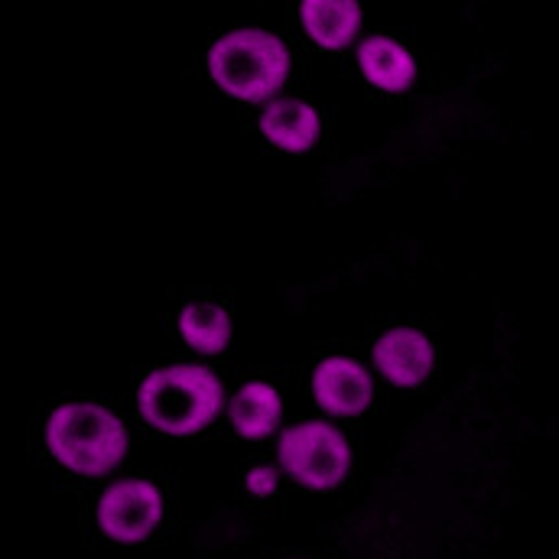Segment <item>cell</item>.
<instances>
[{
	"label": "cell",
	"instance_id": "cell-1",
	"mask_svg": "<svg viewBox=\"0 0 559 559\" xmlns=\"http://www.w3.org/2000/svg\"><path fill=\"white\" fill-rule=\"evenodd\" d=\"M140 419L159 436L189 439L205 432L228 407L225 384L215 371L192 361H176L150 371L138 388Z\"/></svg>",
	"mask_w": 559,
	"mask_h": 559
},
{
	"label": "cell",
	"instance_id": "cell-2",
	"mask_svg": "<svg viewBox=\"0 0 559 559\" xmlns=\"http://www.w3.org/2000/svg\"><path fill=\"white\" fill-rule=\"evenodd\" d=\"M43 442L56 465L88 481L118 472L131 452V432L124 419L92 401L56 404L43 426Z\"/></svg>",
	"mask_w": 559,
	"mask_h": 559
},
{
	"label": "cell",
	"instance_id": "cell-3",
	"mask_svg": "<svg viewBox=\"0 0 559 559\" xmlns=\"http://www.w3.org/2000/svg\"><path fill=\"white\" fill-rule=\"evenodd\" d=\"M289 66L293 56L286 39L264 26H235L205 52L212 85L241 105L274 102L289 79Z\"/></svg>",
	"mask_w": 559,
	"mask_h": 559
},
{
	"label": "cell",
	"instance_id": "cell-4",
	"mask_svg": "<svg viewBox=\"0 0 559 559\" xmlns=\"http://www.w3.org/2000/svg\"><path fill=\"white\" fill-rule=\"evenodd\" d=\"M283 475L306 491H335L355 465L348 436L329 419H299L277 439Z\"/></svg>",
	"mask_w": 559,
	"mask_h": 559
},
{
	"label": "cell",
	"instance_id": "cell-5",
	"mask_svg": "<svg viewBox=\"0 0 559 559\" xmlns=\"http://www.w3.org/2000/svg\"><path fill=\"white\" fill-rule=\"evenodd\" d=\"M166 514V498L150 478H118L111 481L98 504L95 524L98 531L121 547H138L156 534Z\"/></svg>",
	"mask_w": 559,
	"mask_h": 559
},
{
	"label": "cell",
	"instance_id": "cell-6",
	"mask_svg": "<svg viewBox=\"0 0 559 559\" xmlns=\"http://www.w3.org/2000/svg\"><path fill=\"white\" fill-rule=\"evenodd\" d=\"M312 404L335 419H355L374 404V374L352 355H329L309 378Z\"/></svg>",
	"mask_w": 559,
	"mask_h": 559
},
{
	"label": "cell",
	"instance_id": "cell-7",
	"mask_svg": "<svg viewBox=\"0 0 559 559\" xmlns=\"http://www.w3.org/2000/svg\"><path fill=\"white\" fill-rule=\"evenodd\" d=\"M371 368L384 384L417 391L436 371V345L417 325H391L371 342Z\"/></svg>",
	"mask_w": 559,
	"mask_h": 559
},
{
	"label": "cell",
	"instance_id": "cell-8",
	"mask_svg": "<svg viewBox=\"0 0 559 559\" xmlns=\"http://www.w3.org/2000/svg\"><path fill=\"white\" fill-rule=\"evenodd\" d=\"M355 62L361 79L388 95H407L419 79L417 56L388 33L361 36V43L355 46Z\"/></svg>",
	"mask_w": 559,
	"mask_h": 559
},
{
	"label": "cell",
	"instance_id": "cell-9",
	"mask_svg": "<svg viewBox=\"0 0 559 559\" xmlns=\"http://www.w3.org/2000/svg\"><path fill=\"white\" fill-rule=\"evenodd\" d=\"M258 131L280 153H309L322 138V115L312 102L296 95H277L261 105Z\"/></svg>",
	"mask_w": 559,
	"mask_h": 559
},
{
	"label": "cell",
	"instance_id": "cell-10",
	"mask_svg": "<svg viewBox=\"0 0 559 559\" xmlns=\"http://www.w3.org/2000/svg\"><path fill=\"white\" fill-rule=\"evenodd\" d=\"M365 10L355 0H302L299 3V29L316 49L342 52L352 43H361Z\"/></svg>",
	"mask_w": 559,
	"mask_h": 559
},
{
	"label": "cell",
	"instance_id": "cell-11",
	"mask_svg": "<svg viewBox=\"0 0 559 559\" xmlns=\"http://www.w3.org/2000/svg\"><path fill=\"white\" fill-rule=\"evenodd\" d=\"M228 419L241 439L264 442L283 423V397L267 381H248L228 397Z\"/></svg>",
	"mask_w": 559,
	"mask_h": 559
},
{
	"label": "cell",
	"instance_id": "cell-12",
	"mask_svg": "<svg viewBox=\"0 0 559 559\" xmlns=\"http://www.w3.org/2000/svg\"><path fill=\"white\" fill-rule=\"evenodd\" d=\"M176 329H179V338L186 342V348H192L195 355H205V358L228 352L231 335H235L231 312L225 306L205 302V299L186 302L176 316Z\"/></svg>",
	"mask_w": 559,
	"mask_h": 559
},
{
	"label": "cell",
	"instance_id": "cell-13",
	"mask_svg": "<svg viewBox=\"0 0 559 559\" xmlns=\"http://www.w3.org/2000/svg\"><path fill=\"white\" fill-rule=\"evenodd\" d=\"M280 488V475L274 465H251L245 475V491L254 498H271Z\"/></svg>",
	"mask_w": 559,
	"mask_h": 559
}]
</instances>
